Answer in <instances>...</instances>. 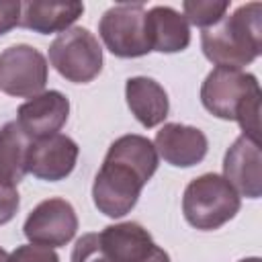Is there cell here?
Segmentation results:
<instances>
[{"label":"cell","mask_w":262,"mask_h":262,"mask_svg":"<svg viewBox=\"0 0 262 262\" xmlns=\"http://www.w3.org/2000/svg\"><path fill=\"white\" fill-rule=\"evenodd\" d=\"M160 156L143 135L127 133L117 137L94 176L92 201L94 207L113 219H119L137 205L147 180L158 170Z\"/></svg>","instance_id":"6da1fadb"},{"label":"cell","mask_w":262,"mask_h":262,"mask_svg":"<svg viewBox=\"0 0 262 262\" xmlns=\"http://www.w3.org/2000/svg\"><path fill=\"white\" fill-rule=\"evenodd\" d=\"M203 106L223 121H237L242 135L260 141V84L254 74L213 68L201 86Z\"/></svg>","instance_id":"7a4b0ae2"},{"label":"cell","mask_w":262,"mask_h":262,"mask_svg":"<svg viewBox=\"0 0 262 262\" xmlns=\"http://www.w3.org/2000/svg\"><path fill=\"white\" fill-rule=\"evenodd\" d=\"M201 47L215 68L242 70L252 63L262 53V4H242L215 27L203 29Z\"/></svg>","instance_id":"3957f363"},{"label":"cell","mask_w":262,"mask_h":262,"mask_svg":"<svg viewBox=\"0 0 262 262\" xmlns=\"http://www.w3.org/2000/svg\"><path fill=\"white\" fill-rule=\"evenodd\" d=\"M239 207V194L221 174L215 172L192 178L182 194L184 219L201 231L219 229L237 215Z\"/></svg>","instance_id":"277c9868"},{"label":"cell","mask_w":262,"mask_h":262,"mask_svg":"<svg viewBox=\"0 0 262 262\" xmlns=\"http://www.w3.org/2000/svg\"><path fill=\"white\" fill-rule=\"evenodd\" d=\"M49 63L68 82L88 84L102 70V47L88 29L72 27L49 45Z\"/></svg>","instance_id":"5b68a950"},{"label":"cell","mask_w":262,"mask_h":262,"mask_svg":"<svg viewBox=\"0 0 262 262\" xmlns=\"http://www.w3.org/2000/svg\"><path fill=\"white\" fill-rule=\"evenodd\" d=\"M98 35L106 49L117 57H141L151 51L145 31V6L141 2L111 6L100 16Z\"/></svg>","instance_id":"8992f818"},{"label":"cell","mask_w":262,"mask_h":262,"mask_svg":"<svg viewBox=\"0 0 262 262\" xmlns=\"http://www.w3.org/2000/svg\"><path fill=\"white\" fill-rule=\"evenodd\" d=\"M49 66L33 45H10L0 53V90L8 96L27 98L41 94L47 84Z\"/></svg>","instance_id":"52a82bcc"},{"label":"cell","mask_w":262,"mask_h":262,"mask_svg":"<svg viewBox=\"0 0 262 262\" xmlns=\"http://www.w3.org/2000/svg\"><path fill=\"white\" fill-rule=\"evenodd\" d=\"M78 231V215L70 201L53 196L41 201L25 219L23 233L31 244L61 248Z\"/></svg>","instance_id":"ba28073f"},{"label":"cell","mask_w":262,"mask_h":262,"mask_svg":"<svg viewBox=\"0 0 262 262\" xmlns=\"http://www.w3.org/2000/svg\"><path fill=\"white\" fill-rule=\"evenodd\" d=\"M68 117L70 100L59 90H43L41 94H35L23 102L16 111V123L31 141L59 133Z\"/></svg>","instance_id":"9c48e42d"},{"label":"cell","mask_w":262,"mask_h":262,"mask_svg":"<svg viewBox=\"0 0 262 262\" xmlns=\"http://www.w3.org/2000/svg\"><path fill=\"white\" fill-rule=\"evenodd\" d=\"M78 156V143L63 133H55L31 143L27 156V172L39 180L57 182L74 172Z\"/></svg>","instance_id":"30bf717a"},{"label":"cell","mask_w":262,"mask_h":262,"mask_svg":"<svg viewBox=\"0 0 262 262\" xmlns=\"http://www.w3.org/2000/svg\"><path fill=\"white\" fill-rule=\"evenodd\" d=\"M223 178L239 196L258 199L262 194V154L260 141L239 135L223 158Z\"/></svg>","instance_id":"8fae6325"},{"label":"cell","mask_w":262,"mask_h":262,"mask_svg":"<svg viewBox=\"0 0 262 262\" xmlns=\"http://www.w3.org/2000/svg\"><path fill=\"white\" fill-rule=\"evenodd\" d=\"M154 147L164 162L176 168H190L205 160L209 141L207 135L192 125L166 123L154 139Z\"/></svg>","instance_id":"7c38bea8"},{"label":"cell","mask_w":262,"mask_h":262,"mask_svg":"<svg viewBox=\"0 0 262 262\" xmlns=\"http://www.w3.org/2000/svg\"><path fill=\"white\" fill-rule=\"evenodd\" d=\"M145 31L151 51L178 53L190 45V25L172 6H154L145 10Z\"/></svg>","instance_id":"4fadbf2b"},{"label":"cell","mask_w":262,"mask_h":262,"mask_svg":"<svg viewBox=\"0 0 262 262\" xmlns=\"http://www.w3.org/2000/svg\"><path fill=\"white\" fill-rule=\"evenodd\" d=\"M125 98L131 115L145 127H158L164 123L170 111V100L160 82L147 76H133L125 82Z\"/></svg>","instance_id":"5bb4252c"},{"label":"cell","mask_w":262,"mask_h":262,"mask_svg":"<svg viewBox=\"0 0 262 262\" xmlns=\"http://www.w3.org/2000/svg\"><path fill=\"white\" fill-rule=\"evenodd\" d=\"M84 14L82 2H41V0H29L20 2V27L39 33V35H51V33H63L72 29V25Z\"/></svg>","instance_id":"9a60e30c"},{"label":"cell","mask_w":262,"mask_h":262,"mask_svg":"<svg viewBox=\"0 0 262 262\" xmlns=\"http://www.w3.org/2000/svg\"><path fill=\"white\" fill-rule=\"evenodd\" d=\"M98 239L111 262H139L156 246L149 231L135 221L106 225Z\"/></svg>","instance_id":"2e32d148"},{"label":"cell","mask_w":262,"mask_h":262,"mask_svg":"<svg viewBox=\"0 0 262 262\" xmlns=\"http://www.w3.org/2000/svg\"><path fill=\"white\" fill-rule=\"evenodd\" d=\"M29 135L16 121H8L0 127V178L16 184L27 174V156L31 147Z\"/></svg>","instance_id":"e0dca14e"},{"label":"cell","mask_w":262,"mask_h":262,"mask_svg":"<svg viewBox=\"0 0 262 262\" xmlns=\"http://www.w3.org/2000/svg\"><path fill=\"white\" fill-rule=\"evenodd\" d=\"M227 10H229L227 0H186L182 4V14L188 20V25L201 29L215 27L225 16Z\"/></svg>","instance_id":"ac0fdd59"},{"label":"cell","mask_w":262,"mask_h":262,"mask_svg":"<svg viewBox=\"0 0 262 262\" xmlns=\"http://www.w3.org/2000/svg\"><path fill=\"white\" fill-rule=\"evenodd\" d=\"M72 262H111L100 246L98 233H84L76 239L72 250Z\"/></svg>","instance_id":"d6986e66"},{"label":"cell","mask_w":262,"mask_h":262,"mask_svg":"<svg viewBox=\"0 0 262 262\" xmlns=\"http://www.w3.org/2000/svg\"><path fill=\"white\" fill-rule=\"evenodd\" d=\"M8 262H59V256L55 254L53 248L27 244V246H18L14 252H10Z\"/></svg>","instance_id":"ffe728a7"},{"label":"cell","mask_w":262,"mask_h":262,"mask_svg":"<svg viewBox=\"0 0 262 262\" xmlns=\"http://www.w3.org/2000/svg\"><path fill=\"white\" fill-rule=\"evenodd\" d=\"M20 205V196L16 190V184H10L0 178V225H6L12 221Z\"/></svg>","instance_id":"44dd1931"},{"label":"cell","mask_w":262,"mask_h":262,"mask_svg":"<svg viewBox=\"0 0 262 262\" xmlns=\"http://www.w3.org/2000/svg\"><path fill=\"white\" fill-rule=\"evenodd\" d=\"M20 23V2L0 0V37L12 31Z\"/></svg>","instance_id":"7402d4cb"},{"label":"cell","mask_w":262,"mask_h":262,"mask_svg":"<svg viewBox=\"0 0 262 262\" xmlns=\"http://www.w3.org/2000/svg\"><path fill=\"white\" fill-rule=\"evenodd\" d=\"M139 262H170V256H168V252L162 250L160 246H154V248L149 250V254H147L145 258H141Z\"/></svg>","instance_id":"603a6c76"},{"label":"cell","mask_w":262,"mask_h":262,"mask_svg":"<svg viewBox=\"0 0 262 262\" xmlns=\"http://www.w3.org/2000/svg\"><path fill=\"white\" fill-rule=\"evenodd\" d=\"M0 262H8V252L4 248H0Z\"/></svg>","instance_id":"cb8c5ba5"},{"label":"cell","mask_w":262,"mask_h":262,"mask_svg":"<svg viewBox=\"0 0 262 262\" xmlns=\"http://www.w3.org/2000/svg\"><path fill=\"white\" fill-rule=\"evenodd\" d=\"M239 262H260V258H256V256H252V258H242Z\"/></svg>","instance_id":"d4e9b609"}]
</instances>
